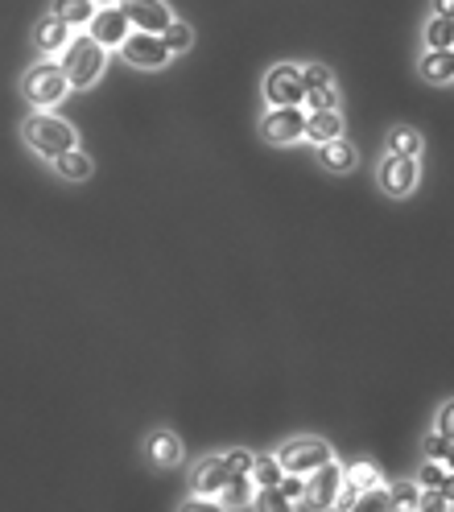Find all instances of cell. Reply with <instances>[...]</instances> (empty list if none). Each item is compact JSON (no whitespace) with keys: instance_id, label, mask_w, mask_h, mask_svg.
I'll list each match as a JSON object with an SVG mask.
<instances>
[{"instance_id":"1","label":"cell","mask_w":454,"mask_h":512,"mask_svg":"<svg viewBox=\"0 0 454 512\" xmlns=\"http://www.w3.org/2000/svg\"><path fill=\"white\" fill-rule=\"evenodd\" d=\"M21 137H25V145L34 149L38 157H46V162H58L62 153L79 149L75 124H67V120L54 116V112H29L21 120Z\"/></svg>"},{"instance_id":"2","label":"cell","mask_w":454,"mask_h":512,"mask_svg":"<svg viewBox=\"0 0 454 512\" xmlns=\"http://www.w3.org/2000/svg\"><path fill=\"white\" fill-rule=\"evenodd\" d=\"M58 67H62V75H67L71 91H87L91 83H100V75L108 67V50L95 42L91 34H79L71 42V50L58 58Z\"/></svg>"},{"instance_id":"3","label":"cell","mask_w":454,"mask_h":512,"mask_svg":"<svg viewBox=\"0 0 454 512\" xmlns=\"http://www.w3.org/2000/svg\"><path fill=\"white\" fill-rule=\"evenodd\" d=\"M273 455L285 467V475H314V471H322L327 463H335L331 442H322V438H289V442L277 446Z\"/></svg>"},{"instance_id":"4","label":"cell","mask_w":454,"mask_h":512,"mask_svg":"<svg viewBox=\"0 0 454 512\" xmlns=\"http://www.w3.org/2000/svg\"><path fill=\"white\" fill-rule=\"evenodd\" d=\"M67 95H71V83H67V75H62L58 62H38V67H29V75H25V100L34 104V112L58 108Z\"/></svg>"},{"instance_id":"5","label":"cell","mask_w":454,"mask_h":512,"mask_svg":"<svg viewBox=\"0 0 454 512\" xmlns=\"http://www.w3.org/2000/svg\"><path fill=\"white\" fill-rule=\"evenodd\" d=\"M265 100H269V108H302L306 104L302 62H277V67L265 71Z\"/></svg>"},{"instance_id":"6","label":"cell","mask_w":454,"mask_h":512,"mask_svg":"<svg viewBox=\"0 0 454 512\" xmlns=\"http://www.w3.org/2000/svg\"><path fill=\"white\" fill-rule=\"evenodd\" d=\"M421 182V166L409 162V157H393V153H384L380 157V166H376V186L384 190L388 199H405L413 195Z\"/></svg>"},{"instance_id":"7","label":"cell","mask_w":454,"mask_h":512,"mask_svg":"<svg viewBox=\"0 0 454 512\" xmlns=\"http://www.w3.org/2000/svg\"><path fill=\"white\" fill-rule=\"evenodd\" d=\"M261 137L269 145H294L306 141V108H269L261 116Z\"/></svg>"},{"instance_id":"8","label":"cell","mask_w":454,"mask_h":512,"mask_svg":"<svg viewBox=\"0 0 454 512\" xmlns=\"http://www.w3.org/2000/svg\"><path fill=\"white\" fill-rule=\"evenodd\" d=\"M124 17H128V25H133V34H153V38H161L166 29L174 25V13L161 5V0H124Z\"/></svg>"},{"instance_id":"9","label":"cell","mask_w":454,"mask_h":512,"mask_svg":"<svg viewBox=\"0 0 454 512\" xmlns=\"http://www.w3.org/2000/svg\"><path fill=\"white\" fill-rule=\"evenodd\" d=\"M79 34L67 25V21H58L54 13H46L38 25H34V50L42 54V62H58L62 54L71 50V42H75Z\"/></svg>"},{"instance_id":"10","label":"cell","mask_w":454,"mask_h":512,"mask_svg":"<svg viewBox=\"0 0 454 512\" xmlns=\"http://www.w3.org/2000/svg\"><path fill=\"white\" fill-rule=\"evenodd\" d=\"M339 492H343V463H327L322 471L306 475V508L327 512V508H335Z\"/></svg>"},{"instance_id":"11","label":"cell","mask_w":454,"mask_h":512,"mask_svg":"<svg viewBox=\"0 0 454 512\" xmlns=\"http://www.w3.org/2000/svg\"><path fill=\"white\" fill-rule=\"evenodd\" d=\"M232 484V467L223 455H203L190 467V492L194 496H223V488Z\"/></svg>"},{"instance_id":"12","label":"cell","mask_w":454,"mask_h":512,"mask_svg":"<svg viewBox=\"0 0 454 512\" xmlns=\"http://www.w3.org/2000/svg\"><path fill=\"white\" fill-rule=\"evenodd\" d=\"M91 38L104 50H124V42L133 38V25H128L120 5H100V13H95V21H91Z\"/></svg>"},{"instance_id":"13","label":"cell","mask_w":454,"mask_h":512,"mask_svg":"<svg viewBox=\"0 0 454 512\" xmlns=\"http://www.w3.org/2000/svg\"><path fill=\"white\" fill-rule=\"evenodd\" d=\"M120 54H124L128 67H141V71H161V67H166V62L174 58V54L166 50V42L153 38V34H133V38L124 42Z\"/></svg>"},{"instance_id":"14","label":"cell","mask_w":454,"mask_h":512,"mask_svg":"<svg viewBox=\"0 0 454 512\" xmlns=\"http://www.w3.org/2000/svg\"><path fill=\"white\" fill-rule=\"evenodd\" d=\"M141 455H145L149 467H178L182 463V438L174 430H166V426H157V430L145 434Z\"/></svg>"},{"instance_id":"15","label":"cell","mask_w":454,"mask_h":512,"mask_svg":"<svg viewBox=\"0 0 454 512\" xmlns=\"http://www.w3.org/2000/svg\"><path fill=\"white\" fill-rule=\"evenodd\" d=\"M384 153L421 162V153H426V137H421L413 124H393V128H388V137H384Z\"/></svg>"},{"instance_id":"16","label":"cell","mask_w":454,"mask_h":512,"mask_svg":"<svg viewBox=\"0 0 454 512\" xmlns=\"http://www.w3.org/2000/svg\"><path fill=\"white\" fill-rule=\"evenodd\" d=\"M306 141L314 149L343 141V112H306Z\"/></svg>"},{"instance_id":"17","label":"cell","mask_w":454,"mask_h":512,"mask_svg":"<svg viewBox=\"0 0 454 512\" xmlns=\"http://www.w3.org/2000/svg\"><path fill=\"white\" fill-rule=\"evenodd\" d=\"M355 162H360V149H355L347 137L318 149V166L327 174H347V170H355Z\"/></svg>"},{"instance_id":"18","label":"cell","mask_w":454,"mask_h":512,"mask_svg":"<svg viewBox=\"0 0 454 512\" xmlns=\"http://www.w3.org/2000/svg\"><path fill=\"white\" fill-rule=\"evenodd\" d=\"M50 13H54L58 21H67L75 34H79V29H91V21H95V13H100V5H91V0H58V5H50Z\"/></svg>"},{"instance_id":"19","label":"cell","mask_w":454,"mask_h":512,"mask_svg":"<svg viewBox=\"0 0 454 512\" xmlns=\"http://www.w3.org/2000/svg\"><path fill=\"white\" fill-rule=\"evenodd\" d=\"M421 79L434 83V87L454 83V50H446V54L426 50V54H421Z\"/></svg>"},{"instance_id":"20","label":"cell","mask_w":454,"mask_h":512,"mask_svg":"<svg viewBox=\"0 0 454 512\" xmlns=\"http://www.w3.org/2000/svg\"><path fill=\"white\" fill-rule=\"evenodd\" d=\"M421 42H426V50H434V54H446V50H454V21H446V17H434V13H430L426 29H421Z\"/></svg>"},{"instance_id":"21","label":"cell","mask_w":454,"mask_h":512,"mask_svg":"<svg viewBox=\"0 0 454 512\" xmlns=\"http://www.w3.org/2000/svg\"><path fill=\"white\" fill-rule=\"evenodd\" d=\"M54 170H58V178H67V182H87L91 178V157L83 153V149H71V153H62L58 162H50Z\"/></svg>"},{"instance_id":"22","label":"cell","mask_w":454,"mask_h":512,"mask_svg":"<svg viewBox=\"0 0 454 512\" xmlns=\"http://www.w3.org/2000/svg\"><path fill=\"white\" fill-rule=\"evenodd\" d=\"M388 512H421V488L413 479H401V484L388 488Z\"/></svg>"},{"instance_id":"23","label":"cell","mask_w":454,"mask_h":512,"mask_svg":"<svg viewBox=\"0 0 454 512\" xmlns=\"http://www.w3.org/2000/svg\"><path fill=\"white\" fill-rule=\"evenodd\" d=\"M256 492H261V488H256L252 475H232V484L223 488V504H227V508H244V504L256 500Z\"/></svg>"},{"instance_id":"24","label":"cell","mask_w":454,"mask_h":512,"mask_svg":"<svg viewBox=\"0 0 454 512\" xmlns=\"http://www.w3.org/2000/svg\"><path fill=\"white\" fill-rule=\"evenodd\" d=\"M252 479H256V488H281L285 467L277 463V455H256V463H252Z\"/></svg>"},{"instance_id":"25","label":"cell","mask_w":454,"mask_h":512,"mask_svg":"<svg viewBox=\"0 0 454 512\" xmlns=\"http://www.w3.org/2000/svg\"><path fill=\"white\" fill-rule=\"evenodd\" d=\"M446 463H434V459H421V467H417V479L413 484L421 488V492H442V484H446Z\"/></svg>"},{"instance_id":"26","label":"cell","mask_w":454,"mask_h":512,"mask_svg":"<svg viewBox=\"0 0 454 512\" xmlns=\"http://www.w3.org/2000/svg\"><path fill=\"white\" fill-rule=\"evenodd\" d=\"M302 83H306V95L310 91H331L335 75H331V67H322V62H302Z\"/></svg>"},{"instance_id":"27","label":"cell","mask_w":454,"mask_h":512,"mask_svg":"<svg viewBox=\"0 0 454 512\" xmlns=\"http://www.w3.org/2000/svg\"><path fill=\"white\" fill-rule=\"evenodd\" d=\"M161 42H166L170 54H186V50L194 46V34H190V25H186V21H174L166 34H161Z\"/></svg>"},{"instance_id":"28","label":"cell","mask_w":454,"mask_h":512,"mask_svg":"<svg viewBox=\"0 0 454 512\" xmlns=\"http://www.w3.org/2000/svg\"><path fill=\"white\" fill-rule=\"evenodd\" d=\"M252 504H256V512H298V504H289L277 488H261Z\"/></svg>"},{"instance_id":"29","label":"cell","mask_w":454,"mask_h":512,"mask_svg":"<svg viewBox=\"0 0 454 512\" xmlns=\"http://www.w3.org/2000/svg\"><path fill=\"white\" fill-rule=\"evenodd\" d=\"M302 108H306V112H339V87H331V91H310Z\"/></svg>"},{"instance_id":"30","label":"cell","mask_w":454,"mask_h":512,"mask_svg":"<svg viewBox=\"0 0 454 512\" xmlns=\"http://www.w3.org/2000/svg\"><path fill=\"white\" fill-rule=\"evenodd\" d=\"M446 455H450V442L438 434V430H430L426 438H421V459H434V463H446Z\"/></svg>"},{"instance_id":"31","label":"cell","mask_w":454,"mask_h":512,"mask_svg":"<svg viewBox=\"0 0 454 512\" xmlns=\"http://www.w3.org/2000/svg\"><path fill=\"white\" fill-rule=\"evenodd\" d=\"M434 430H438V434H442V438L454 446V397L438 405V413H434Z\"/></svg>"},{"instance_id":"32","label":"cell","mask_w":454,"mask_h":512,"mask_svg":"<svg viewBox=\"0 0 454 512\" xmlns=\"http://www.w3.org/2000/svg\"><path fill=\"white\" fill-rule=\"evenodd\" d=\"M277 492H281L289 504H306V475H285Z\"/></svg>"},{"instance_id":"33","label":"cell","mask_w":454,"mask_h":512,"mask_svg":"<svg viewBox=\"0 0 454 512\" xmlns=\"http://www.w3.org/2000/svg\"><path fill=\"white\" fill-rule=\"evenodd\" d=\"M178 512H232L223 500H215V496H190V500H182V508Z\"/></svg>"},{"instance_id":"34","label":"cell","mask_w":454,"mask_h":512,"mask_svg":"<svg viewBox=\"0 0 454 512\" xmlns=\"http://www.w3.org/2000/svg\"><path fill=\"white\" fill-rule=\"evenodd\" d=\"M351 512H388V488H376V492L360 496Z\"/></svg>"},{"instance_id":"35","label":"cell","mask_w":454,"mask_h":512,"mask_svg":"<svg viewBox=\"0 0 454 512\" xmlns=\"http://www.w3.org/2000/svg\"><path fill=\"white\" fill-rule=\"evenodd\" d=\"M223 459H227V467H232V475H252V463H256V455H252V451H244V446H236V451H227Z\"/></svg>"},{"instance_id":"36","label":"cell","mask_w":454,"mask_h":512,"mask_svg":"<svg viewBox=\"0 0 454 512\" xmlns=\"http://www.w3.org/2000/svg\"><path fill=\"white\" fill-rule=\"evenodd\" d=\"M421 512H454V504L442 492H421Z\"/></svg>"},{"instance_id":"37","label":"cell","mask_w":454,"mask_h":512,"mask_svg":"<svg viewBox=\"0 0 454 512\" xmlns=\"http://www.w3.org/2000/svg\"><path fill=\"white\" fill-rule=\"evenodd\" d=\"M442 496H446V500H450V504H454V471H450V475H446V484H442Z\"/></svg>"},{"instance_id":"38","label":"cell","mask_w":454,"mask_h":512,"mask_svg":"<svg viewBox=\"0 0 454 512\" xmlns=\"http://www.w3.org/2000/svg\"><path fill=\"white\" fill-rule=\"evenodd\" d=\"M446 471H454V446H450V455H446Z\"/></svg>"}]
</instances>
